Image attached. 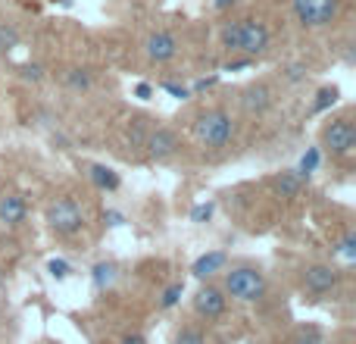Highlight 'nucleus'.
<instances>
[{"label": "nucleus", "mask_w": 356, "mask_h": 344, "mask_svg": "<svg viewBox=\"0 0 356 344\" xmlns=\"http://www.w3.org/2000/svg\"><path fill=\"white\" fill-rule=\"evenodd\" d=\"M225 295L244 304L259 301L266 295V276L257 266H234L232 272H225Z\"/></svg>", "instance_id": "nucleus-1"}, {"label": "nucleus", "mask_w": 356, "mask_h": 344, "mask_svg": "<svg viewBox=\"0 0 356 344\" xmlns=\"http://www.w3.org/2000/svg\"><path fill=\"white\" fill-rule=\"evenodd\" d=\"M194 132H197V141H200L203 148L219 150V148H225V144L232 141L234 123H232V116H228L225 110H207L200 119H197Z\"/></svg>", "instance_id": "nucleus-2"}, {"label": "nucleus", "mask_w": 356, "mask_h": 344, "mask_svg": "<svg viewBox=\"0 0 356 344\" xmlns=\"http://www.w3.org/2000/svg\"><path fill=\"white\" fill-rule=\"evenodd\" d=\"M47 226H50V232L69 238V235L81 232V226H85V210L79 207L75 197H60V201H54L47 207Z\"/></svg>", "instance_id": "nucleus-3"}, {"label": "nucleus", "mask_w": 356, "mask_h": 344, "mask_svg": "<svg viewBox=\"0 0 356 344\" xmlns=\"http://www.w3.org/2000/svg\"><path fill=\"white\" fill-rule=\"evenodd\" d=\"M291 10L303 29H328L338 19L341 0H291Z\"/></svg>", "instance_id": "nucleus-4"}, {"label": "nucleus", "mask_w": 356, "mask_h": 344, "mask_svg": "<svg viewBox=\"0 0 356 344\" xmlns=\"http://www.w3.org/2000/svg\"><path fill=\"white\" fill-rule=\"evenodd\" d=\"M322 148L332 157H347L356 148V129L350 119H334L322 129Z\"/></svg>", "instance_id": "nucleus-5"}, {"label": "nucleus", "mask_w": 356, "mask_h": 344, "mask_svg": "<svg viewBox=\"0 0 356 344\" xmlns=\"http://www.w3.org/2000/svg\"><path fill=\"white\" fill-rule=\"evenodd\" d=\"M272 44V31L266 22L259 19H241V41H238V54L247 56H259L266 54Z\"/></svg>", "instance_id": "nucleus-6"}, {"label": "nucleus", "mask_w": 356, "mask_h": 344, "mask_svg": "<svg viewBox=\"0 0 356 344\" xmlns=\"http://www.w3.org/2000/svg\"><path fill=\"white\" fill-rule=\"evenodd\" d=\"M144 148H147L150 160H169V157L175 154L181 144H178V135L172 129H166V125H156V129L147 132V138H144Z\"/></svg>", "instance_id": "nucleus-7"}, {"label": "nucleus", "mask_w": 356, "mask_h": 344, "mask_svg": "<svg viewBox=\"0 0 356 344\" xmlns=\"http://www.w3.org/2000/svg\"><path fill=\"white\" fill-rule=\"evenodd\" d=\"M225 307H228V297H225V291L216 288V285H203L194 295V310L200 316H207V320H219V316L225 313Z\"/></svg>", "instance_id": "nucleus-8"}, {"label": "nucleus", "mask_w": 356, "mask_h": 344, "mask_svg": "<svg viewBox=\"0 0 356 344\" xmlns=\"http://www.w3.org/2000/svg\"><path fill=\"white\" fill-rule=\"evenodd\" d=\"M144 50H147L150 63H169L178 56V38L172 31H154V35L144 41Z\"/></svg>", "instance_id": "nucleus-9"}, {"label": "nucleus", "mask_w": 356, "mask_h": 344, "mask_svg": "<svg viewBox=\"0 0 356 344\" xmlns=\"http://www.w3.org/2000/svg\"><path fill=\"white\" fill-rule=\"evenodd\" d=\"M303 285H307V291H313V295H328V291L338 285V269H332V266H325V263L307 266Z\"/></svg>", "instance_id": "nucleus-10"}, {"label": "nucleus", "mask_w": 356, "mask_h": 344, "mask_svg": "<svg viewBox=\"0 0 356 344\" xmlns=\"http://www.w3.org/2000/svg\"><path fill=\"white\" fill-rule=\"evenodd\" d=\"M25 213H29V203H25L22 194H3L0 197V226L3 228L22 226Z\"/></svg>", "instance_id": "nucleus-11"}, {"label": "nucleus", "mask_w": 356, "mask_h": 344, "mask_svg": "<svg viewBox=\"0 0 356 344\" xmlns=\"http://www.w3.org/2000/svg\"><path fill=\"white\" fill-rule=\"evenodd\" d=\"M241 107H244L250 116H259V113H266L272 107V91H269V85H250L244 94H241Z\"/></svg>", "instance_id": "nucleus-12"}, {"label": "nucleus", "mask_w": 356, "mask_h": 344, "mask_svg": "<svg viewBox=\"0 0 356 344\" xmlns=\"http://www.w3.org/2000/svg\"><path fill=\"white\" fill-rule=\"evenodd\" d=\"M225 263H228V257L222 251H209V253H203V257L194 260L191 272H194L197 279H209V276H216V272L225 269Z\"/></svg>", "instance_id": "nucleus-13"}, {"label": "nucleus", "mask_w": 356, "mask_h": 344, "mask_svg": "<svg viewBox=\"0 0 356 344\" xmlns=\"http://www.w3.org/2000/svg\"><path fill=\"white\" fill-rule=\"evenodd\" d=\"M300 188H303V175L297 169L294 172H282V175L275 178V191L282 197H297L300 194Z\"/></svg>", "instance_id": "nucleus-14"}, {"label": "nucleus", "mask_w": 356, "mask_h": 344, "mask_svg": "<svg viewBox=\"0 0 356 344\" xmlns=\"http://www.w3.org/2000/svg\"><path fill=\"white\" fill-rule=\"evenodd\" d=\"M88 175H91V182L97 185L100 191H116V188H119V175H116V172H113L110 166H91V172H88Z\"/></svg>", "instance_id": "nucleus-15"}, {"label": "nucleus", "mask_w": 356, "mask_h": 344, "mask_svg": "<svg viewBox=\"0 0 356 344\" xmlns=\"http://www.w3.org/2000/svg\"><path fill=\"white\" fill-rule=\"evenodd\" d=\"M219 41H222V47H225V50L238 54V41H241V19H232V22L222 25Z\"/></svg>", "instance_id": "nucleus-16"}, {"label": "nucleus", "mask_w": 356, "mask_h": 344, "mask_svg": "<svg viewBox=\"0 0 356 344\" xmlns=\"http://www.w3.org/2000/svg\"><path fill=\"white\" fill-rule=\"evenodd\" d=\"M66 85L72 88V91H88V88H91V72H88V69H69Z\"/></svg>", "instance_id": "nucleus-17"}, {"label": "nucleus", "mask_w": 356, "mask_h": 344, "mask_svg": "<svg viewBox=\"0 0 356 344\" xmlns=\"http://www.w3.org/2000/svg\"><path fill=\"white\" fill-rule=\"evenodd\" d=\"M338 97H341V91L338 88H322L319 94H316V104H313V113H322V110H328V107H334L338 104Z\"/></svg>", "instance_id": "nucleus-18"}, {"label": "nucleus", "mask_w": 356, "mask_h": 344, "mask_svg": "<svg viewBox=\"0 0 356 344\" xmlns=\"http://www.w3.org/2000/svg\"><path fill=\"white\" fill-rule=\"evenodd\" d=\"M113 279H116V266L113 263H97L94 266V285H97V288H106Z\"/></svg>", "instance_id": "nucleus-19"}, {"label": "nucleus", "mask_w": 356, "mask_h": 344, "mask_svg": "<svg viewBox=\"0 0 356 344\" xmlns=\"http://www.w3.org/2000/svg\"><path fill=\"white\" fill-rule=\"evenodd\" d=\"M19 44V31L13 25H0V54L3 50H13Z\"/></svg>", "instance_id": "nucleus-20"}, {"label": "nucleus", "mask_w": 356, "mask_h": 344, "mask_svg": "<svg viewBox=\"0 0 356 344\" xmlns=\"http://www.w3.org/2000/svg\"><path fill=\"white\" fill-rule=\"evenodd\" d=\"M175 344H207V338H203L200 329L188 326V329H181V332L175 335Z\"/></svg>", "instance_id": "nucleus-21"}, {"label": "nucleus", "mask_w": 356, "mask_h": 344, "mask_svg": "<svg viewBox=\"0 0 356 344\" xmlns=\"http://www.w3.org/2000/svg\"><path fill=\"white\" fill-rule=\"evenodd\" d=\"M316 166H319V150H316V148H309L307 154H303L300 169H297V172H300L303 178H309V172H316Z\"/></svg>", "instance_id": "nucleus-22"}, {"label": "nucleus", "mask_w": 356, "mask_h": 344, "mask_svg": "<svg viewBox=\"0 0 356 344\" xmlns=\"http://www.w3.org/2000/svg\"><path fill=\"white\" fill-rule=\"evenodd\" d=\"M181 282H175V285H169V288L166 291H163V301H160V307L163 310H169V307H175V304H178V297H181Z\"/></svg>", "instance_id": "nucleus-23"}, {"label": "nucleus", "mask_w": 356, "mask_h": 344, "mask_svg": "<svg viewBox=\"0 0 356 344\" xmlns=\"http://www.w3.org/2000/svg\"><path fill=\"white\" fill-rule=\"evenodd\" d=\"M338 253H341L344 260H356V235H344V238H341Z\"/></svg>", "instance_id": "nucleus-24"}, {"label": "nucleus", "mask_w": 356, "mask_h": 344, "mask_svg": "<svg viewBox=\"0 0 356 344\" xmlns=\"http://www.w3.org/2000/svg\"><path fill=\"white\" fill-rule=\"evenodd\" d=\"M213 203H197L194 210H191V222H209L213 219Z\"/></svg>", "instance_id": "nucleus-25"}, {"label": "nucleus", "mask_w": 356, "mask_h": 344, "mask_svg": "<svg viewBox=\"0 0 356 344\" xmlns=\"http://www.w3.org/2000/svg\"><path fill=\"white\" fill-rule=\"evenodd\" d=\"M319 332L316 329H300V332L294 335V344H319Z\"/></svg>", "instance_id": "nucleus-26"}, {"label": "nucleus", "mask_w": 356, "mask_h": 344, "mask_svg": "<svg viewBox=\"0 0 356 344\" xmlns=\"http://www.w3.org/2000/svg\"><path fill=\"white\" fill-rule=\"evenodd\" d=\"M47 269H50V276H54V279H66L69 276V263H66V260H50Z\"/></svg>", "instance_id": "nucleus-27"}, {"label": "nucleus", "mask_w": 356, "mask_h": 344, "mask_svg": "<svg viewBox=\"0 0 356 344\" xmlns=\"http://www.w3.org/2000/svg\"><path fill=\"white\" fill-rule=\"evenodd\" d=\"M163 91H169L172 97H178V100H184V97H191V91L184 85H175V81H163Z\"/></svg>", "instance_id": "nucleus-28"}, {"label": "nucleus", "mask_w": 356, "mask_h": 344, "mask_svg": "<svg viewBox=\"0 0 356 344\" xmlns=\"http://www.w3.org/2000/svg\"><path fill=\"white\" fill-rule=\"evenodd\" d=\"M44 69L41 66H22V75H25V79H31V81H41L44 79Z\"/></svg>", "instance_id": "nucleus-29"}, {"label": "nucleus", "mask_w": 356, "mask_h": 344, "mask_svg": "<svg viewBox=\"0 0 356 344\" xmlns=\"http://www.w3.org/2000/svg\"><path fill=\"white\" fill-rule=\"evenodd\" d=\"M135 97H141V100H150V97H154V88H150L147 81H141V85L135 88Z\"/></svg>", "instance_id": "nucleus-30"}, {"label": "nucleus", "mask_w": 356, "mask_h": 344, "mask_svg": "<svg viewBox=\"0 0 356 344\" xmlns=\"http://www.w3.org/2000/svg\"><path fill=\"white\" fill-rule=\"evenodd\" d=\"M216 81H219V79H203V81H197L194 88H197V91H207V88H213V85H216Z\"/></svg>", "instance_id": "nucleus-31"}, {"label": "nucleus", "mask_w": 356, "mask_h": 344, "mask_svg": "<svg viewBox=\"0 0 356 344\" xmlns=\"http://www.w3.org/2000/svg\"><path fill=\"white\" fill-rule=\"evenodd\" d=\"M106 222H110V226H122V216H119V213H106Z\"/></svg>", "instance_id": "nucleus-32"}, {"label": "nucleus", "mask_w": 356, "mask_h": 344, "mask_svg": "<svg viewBox=\"0 0 356 344\" xmlns=\"http://www.w3.org/2000/svg\"><path fill=\"white\" fill-rule=\"evenodd\" d=\"M216 10H228V6H234V0H213Z\"/></svg>", "instance_id": "nucleus-33"}, {"label": "nucleus", "mask_w": 356, "mask_h": 344, "mask_svg": "<svg viewBox=\"0 0 356 344\" xmlns=\"http://www.w3.org/2000/svg\"><path fill=\"white\" fill-rule=\"evenodd\" d=\"M125 344H144V338H141V335H129V338H125Z\"/></svg>", "instance_id": "nucleus-34"}]
</instances>
